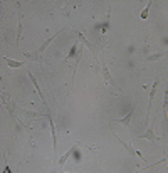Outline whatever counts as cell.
Segmentation results:
<instances>
[{
  "label": "cell",
  "instance_id": "14",
  "mask_svg": "<svg viewBox=\"0 0 168 173\" xmlns=\"http://www.w3.org/2000/svg\"><path fill=\"white\" fill-rule=\"evenodd\" d=\"M25 116H29V118H42L41 113H35V111H29V109H24L22 111Z\"/></svg>",
  "mask_w": 168,
  "mask_h": 173
},
{
  "label": "cell",
  "instance_id": "10",
  "mask_svg": "<svg viewBox=\"0 0 168 173\" xmlns=\"http://www.w3.org/2000/svg\"><path fill=\"white\" fill-rule=\"evenodd\" d=\"M133 113H135V106L131 108V111L128 113V114L125 116V118H119V119H116L119 125H125V126H130V123H131V118H133Z\"/></svg>",
  "mask_w": 168,
  "mask_h": 173
},
{
  "label": "cell",
  "instance_id": "6",
  "mask_svg": "<svg viewBox=\"0 0 168 173\" xmlns=\"http://www.w3.org/2000/svg\"><path fill=\"white\" fill-rule=\"evenodd\" d=\"M29 77H30L32 84H34V89L37 91V94L41 96V99H42V103H44V106H47V104H46V98H44V93H42V91H41V86H39V83H37L35 76H34V74H30V72H29Z\"/></svg>",
  "mask_w": 168,
  "mask_h": 173
},
{
  "label": "cell",
  "instance_id": "15",
  "mask_svg": "<svg viewBox=\"0 0 168 173\" xmlns=\"http://www.w3.org/2000/svg\"><path fill=\"white\" fill-rule=\"evenodd\" d=\"M67 7H69V4H67V2H61V4H57V9H61V10L64 12V15H69Z\"/></svg>",
  "mask_w": 168,
  "mask_h": 173
},
{
  "label": "cell",
  "instance_id": "3",
  "mask_svg": "<svg viewBox=\"0 0 168 173\" xmlns=\"http://www.w3.org/2000/svg\"><path fill=\"white\" fill-rule=\"evenodd\" d=\"M74 34H76V35L79 37V41H81V44H83V46H86V47H88V49L91 51V52H93V56H98V49H96V46H93V44H91V42L88 41V39H86L84 35H83V32L74 30Z\"/></svg>",
  "mask_w": 168,
  "mask_h": 173
},
{
  "label": "cell",
  "instance_id": "1",
  "mask_svg": "<svg viewBox=\"0 0 168 173\" xmlns=\"http://www.w3.org/2000/svg\"><path fill=\"white\" fill-rule=\"evenodd\" d=\"M64 30V27L61 29V30H57V32H54L52 35H49L46 41H44V44H42L41 47L37 49V51H32V52H24V57H27V59H32V61H37V62H42V54H44V51L49 47V44L56 39V37L61 34V32Z\"/></svg>",
  "mask_w": 168,
  "mask_h": 173
},
{
  "label": "cell",
  "instance_id": "5",
  "mask_svg": "<svg viewBox=\"0 0 168 173\" xmlns=\"http://www.w3.org/2000/svg\"><path fill=\"white\" fill-rule=\"evenodd\" d=\"M49 118V126H51V133H52V148H54V151H57V136H56V125H54V119H52V116L47 114Z\"/></svg>",
  "mask_w": 168,
  "mask_h": 173
},
{
  "label": "cell",
  "instance_id": "13",
  "mask_svg": "<svg viewBox=\"0 0 168 173\" xmlns=\"http://www.w3.org/2000/svg\"><path fill=\"white\" fill-rule=\"evenodd\" d=\"M71 153H72V150H67V151L64 153L62 156L59 158V165H61V166H62V165H66V161H67L69 156H71Z\"/></svg>",
  "mask_w": 168,
  "mask_h": 173
},
{
  "label": "cell",
  "instance_id": "8",
  "mask_svg": "<svg viewBox=\"0 0 168 173\" xmlns=\"http://www.w3.org/2000/svg\"><path fill=\"white\" fill-rule=\"evenodd\" d=\"M83 51H84V46H79L77 51H76V61H74V74H76V71H77V64H79V61H81V57H83ZM74 74H72V83H74Z\"/></svg>",
  "mask_w": 168,
  "mask_h": 173
},
{
  "label": "cell",
  "instance_id": "12",
  "mask_svg": "<svg viewBox=\"0 0 168 173\" xmlns=\"http://www.w3.org/2000/svg\"><path fill=\"white\" fill-rule=\"evenodd\" d=\"M22 19L24 17H19V27H17V37H15V41H17V47H19V44H20V37H22Z\"/></svg>",
  "mask_w": 168,
  "mask_h": 173
},
{
  "label": "cell",
  "instance_id": "16",
  "mask_svg": "<svg viewBox=\"0 0 168 173\" xmlns=\"http://www.w3.org/2000/svg\"><path fill=\"white\" fill-rule=\"evenodd\" d=\"M150 7H151V2H148L146 4V7L141 10V14H140V17L141 19H148V12H150Z\"/></svg>",
  "mask_w": 168,
  "mask_h": 173
},
{
  "label": "cell",
  "instance_id": "11",
  "mask_svg": "<svg viewBox=\"0 0 168 173\" xmlns=\"http://www.w3.org/2000/svg\"><path fill=\"white\" fill-rule=\"evenodd\" d=\"M114 136H116V140H118V141H119L121 145L125 146V150H126V151H130V153H131V155H138V156H140V158H143V156H141V153L135 151V150H133V146H131V145H126V143L123 141V140H119V136H118V135H114Z\"/></svg>",
  "mask_w": 168,
  "mask_h": 173
},
{
  "label": "cell",
  "instance_id": "4",
  "mask_svg": "<svg viewBox=\"0 0 168 173\" xmlns=\"http://www.w3.org/2000/svg\"><path fill=\"white\" fill-rule=\"evenodd\" d=\"M101 69H103V77H104L106 84H108V86H111V88H113V86H114V79L111 77L109 67H108V66H106L104 62H101Z\"/></svg>",
  "mask_w": 168,
  "mask_h": 173
},
{
  "label": "cell",
  "instance_id": "2",
  "mask_svg": "<svg viewBox=\"0 0 168 173\" xmlns=\"http://www.w3.org/2000/svg\"><path fill=\"white\" fill-rule=\"evenodd\" d=\"M2 104L7 108V111L10 113V116L14 118V119L17 121V118H15V114H14V111H15V103L12 101V98L9 94H7L5 91H2Z\"/></svg>",
  "mask_w": 168,
  "mask_h": 173
},
{
  "label": "cell",
  "instance_id": "17",
  "mask_svg": "<svg viewBox=\"0 0 168 173\" xmlns=\"http://www.w3.org/2000/svg\"><path fill=\"white\" fill-rule=\"evenodd\" d=\"M160 57H163V52H156V54H151V56H148V61H158Z\"/></svg>",
  "mask_w": 168,
  "mask_h": 173
},
{
  "label": "cell",
  "instance_id": "7",
  "mask_svg": "<svg viewBox=\"0 0 168 173\" xmlns=\"http://www.w3.org/2000/svg\"><path fill=\"white\" fill-rule=\"evenodd\" d=\"M4 61H5V64L9 66V67H12V69H17V67H22L24 64H25V61H14V59H10V57H4Z\"/></svg>",
  "mask_w": 168,
  "mask_h": 173
},
{
  "label": "cell",
  "instance_id": "9",
  "mask_svg": "<svg viewBox=\"0 0 168 173\" xmlns=\"http://www.w3.org/2000/svg\"><path fill=\"white\" fill-rule=\"evenodd\" d=\"M138 138H140V140H151V141H153V140H160V138H158L156 135H155V131H153V128H148L146 131L143 133L141 136H138Z\"/></svg>",
  "mask_w": 168,
  "mask_h": 173
}]
</instances>
